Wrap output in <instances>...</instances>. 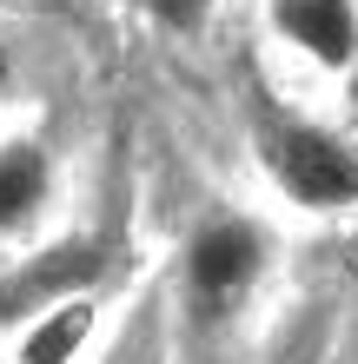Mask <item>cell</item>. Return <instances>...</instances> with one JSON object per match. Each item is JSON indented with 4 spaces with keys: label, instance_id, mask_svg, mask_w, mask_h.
Returning <instances> with one entry per match:
<instances>
[{
    "label": "cell",
    "instance_id": "1",
    "mask_svg": "<svg viewBox=\"0 0 358 364\" xmlns=\"http://www.w3.org/2000/svg\"><path fill=\"white\" fill-rule=\"evenodd\" d=\"M272 225L246 205H206L179 239V265H173V325L179 351L199 358L226 345V331L246 318V305L259 298L265 272H272Z\"/></svg>",
    "mask_w": 358,
    "mask_h": 364
},
{
    "label": "cell",
    "instance_id": "2",
    "mask_svg": "<svg viewBox=\"0 0 358 364\" xmlns=\"http://www.w3.org/2000/svg\"><path fill=\"white\" fill-rule=\"evenodd\" d=\"M252 153H259L265 179L279 199L299 212H352L358 205V139L332 133V126L285 113L272 93L252 100Z\"/></svg>",
    "mask_w": 358,
    "mask_h": 364
},
{
    "label": "cell",
    "instance_id": "3",
    "mask_svg": "<svg viewBox=\"0 0 358 364\" xmlns=\"http://www.w3.org/2000/svg\"><path fill=\"white\" fill-rule=\"evenodd\" d=\"M120 252H126L120 219H93V225H73L60 239H40L20 259H7L0 265V338L14 325H27L33 311H47V305L107 291L113 272H120Z\"/></svg>",
    "mask_w": 358,
    "mask_h": 364
},
{
    "label": "cell",
    "instance_id": "4",
    "mask_svg": "<svg viewBox=\"0 0 358 364\" xmlns=\"http://www.w3.org/2000/svg\"><path fill=\"white\" fill-rule=\"evenodd\" d=\"M60 205V146L47 133H0V252L40 245V225Z\"/></svg>",
    "mask_w": 358,
    "mask_h": 364
},
{
    "label": "cell",
    "instance_id": "5",
    "mask_svg": "<svg viewBox=\"0 0 358 364\" xmlns=\"http://www.w3.org/2000/svg\"><path fill=\"white\" fill-rule=\"evenodd\" d=\"M272 33L325 73L358 67V0H265Z\"/></svg>",
    "mask_w": 358,
    "mask_h": 364
},
{
    "label": "cell",
    "instance_id": "6",
    "mask_svg": "<svg viewBox=\"0 0 358 364\" xmlns=\"http://www.w3.org/2000/svg\"><path fill=\"white\" fill-rule=\"evenodd\" d=\"M100 311H107V291L33 311L27 325L7 331V364H87L100 345Z\"/></svg>",
    "mask_w": 358,
    "mask_h": 364
},
{
    "label": "cell",
    "instance_id": "7",
    "mask_svg": "<svg viewBox=\"0 0 358 364\" xmlns=\"http://www.w3.org/2000/svg\"><path fill=\"white\" fill-rule=\"evenodd\" d=\"M87 364H166V305L159 298H139L120 318V331L107 338V351H93Z\"/></svg>",
    "mask_w": 358,
    "mask_h": 364
},
{
    "label": "cell",
    "instance_id": "8",
    "mask_svg": "<svg viewBox=\"0 0 358 364\" xmlns=\"http://www.w3.org/2000/svg\"><path fill=\"white\" fill-rule=\"evenodd\" d=\"M126 7H139L146 20H159V27H173V33H199L219 0H126Z\"/></svg>",
    "mask_w": 358,
    "mask_h": 364
},
{
    "label": "cell",
    "instance_id": "9",
    "mask_svg": "<svg viewBox=\"0 0 358 364\" xmlns=\"http://www.w3.org/2000/svg\"><path fill=\"white\" fill-rule=\"evenodd\" d=\"M20 93H27V47L14 27H0V119L20 106Z\"/></svg>",
    "mask_w": 358,
    "mask_h": 364
},
{
    "label": "cell",
    "instance_id": "10",
    "mask_svg": "<svg viewBox=\"0 0 358 364\" xmlns=\"http://www.w3.org/2000/svg\"><path fill=\"white\" fill-rule=\"evenodd\" d=\"M272 364H312V345H292L285 358H272Z\"/></svg>",
    "mask_w": 358,
    "mask_h": 364
}]
</instances>
